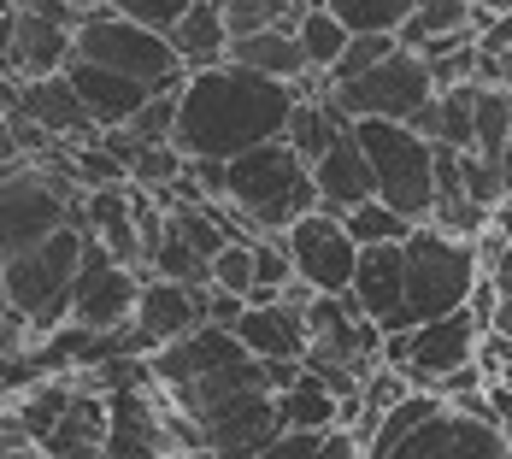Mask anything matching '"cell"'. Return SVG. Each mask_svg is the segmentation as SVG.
I'll return each mask as SVG.
<instances>
[{"label": "cell", "instance_id": "6da1fadb", "mask_svg": "<svg viewBox=\"0 0 512 459\" xmlns=\"http://www.w3.org/2000/svg\"><path fill=\"white\" fill-rule=\"evenodd\" d=\"M295 83L259 77L248 65H212L189 71L183 95H177V148L189 159H242V153L283 142L289 118H295Z\"/></svg>", "mask_w": 512, "mask_h": 459}, {"label": "cell", "instance_id": "7a4b0ae2", "mask_svg": "<svg viewBox=\"0 0 512 459\" xmlns=\"http://www.w3.org/2000/svg\"><path fill=\"white\" fill-rule=\"evenodd\" d=\"M230 206L248 212L254 230H295L307 212H318V177L289 142L230 159Z\"/></svg>", "mask_w": 512, "mask_h": 459}, {"label": "cell", "instance_id": "3957f363", "mask_svg": "<svg viewBox=\"0 0 512 459\" xmlns=\"http://www.w3.org/2000/svg\"><path fill=\"white\" fill-rule=\"evenodd\" d=\"M77 271H83V230H59L42 248H24V254H0L6 306L24 312L36 324V336H53L59 324H71Z\"/></svg>", "mask_w": 512, "mask_h": 459}, {"label": "cell", "instance_id": "277c9868", "mask_svg": "<svg viewBox=\"0 0 512 459\" xmlns=\"http://www.w3.org/2000/svg\"><path fill=\"white\" fill-rule=\"evenodd\" d=\"M354 136L371 159V171H377V201H389L412 224H430V212H436V142H424L412 124H395V118H354Z\"/></svg>", "mask_w": 512, "mask_h": 459}, {"label": "cell", "instance_id": "5b68a950", "mask_svg": "<svg viewBox=\"0 0 512 459\" xmlns=\"http://www.w3.org/2000/svg\"><path fill=\"white\" fill-rule=\"evenodd\" d=\"M477 277H483L477 242L448 236L436 224H418L407 236V318H412V330L430 324V318H448V312L471 306Z\"/></svg>", "mask_w": 512, "mask_h": 459}, {"label": "cell", "instance_id": "8992f818", "mask_svg": "<svg viewBox=\"0 0 512 459\" xmlns=\"http://www.w3.org/2000/svg\"><path fill=\"white\" fill-rule=\"evenodd\" d=\"M77 59L106 65V71H124V77H142L154 89H183L189 83V65H183V53L171 48V36L118 18L112 6H95L77 24Z\"/></svg>", "mask_w": 512, "mask_h": 459}, {"label": "cell", "instance_id": "52a82bcc", "mask_svg": "<svg viewBox=\"0 0 512 459\" xmlns=\"http://www.w3.org/2000/svg\"><path fill=\"white\" fill-rule=\"evenodd\" d=\"M436 95H442V89H436V77H430V59L412 53V48L389 53L377 71H365L354 83H336V89H330V101L342 106L348 118H395V124H412Z\"/></svg>", "mask_w": 512, "mask_h": 459}, {"label": "cell", "instance_id": "ba28073f", "mask_svg": "<svg viewBox=\"0 0 512 459\" xmlns=\"http://www.w3.org/2000/svg\"><path fill=\"white\" fill-rule=\"evenodd\" d=\"M142 271L136 265H118V254L106 248L95 230H83V271H77V306H71V324L83 330H130L136 324V306H142Z\"/></svg>", "mask_w": 512, "mask_h": 459}, {"label": "cell", "instance_id": "9c48e42d", "mask_svg": "<svg viewBox=\"0 0 512 459\" xmlns=\"http://www.w3.org/2000/svg\"><path fill=\"white\" fill-rule=\"evenodd\" d=\"M289 254H295V277L312 283L318 295H348L359 271V242L348 230V218L336 212H307L289 230Z\"/></svg>", "mask_w": 512, "mask_h": 459}, {"label": "cell", "instance_id": "30bf717a", "mask_svg": "<svg viewBox=\"0 0 512 459\" xmlns=\"http://www.w3.org/2000/svg\"><path fill=\"white\" fill-rule=\"evenodd\" d=\"M389 459H512V436L495 418H477L465 407H442Z\"/></svg>", "mask_w": 512, "mask_h": 459}, {"label": "cell", "instance_id": "8fae6325", "mask_svg": "<svg viewBox=\"0 0 512 459\" xmlns=\"http://www.w3.org/2000/svg\"><path fill=\"white\" fill-rule=\"evenodd\" d=\"M477 342H483V324L477 312L460 306L448 318H430L412 330V359L401 365L412 389H442V377H454L465 365H477Z\"/></svg>", "mask_w": 512, "mask_h": 459}, {"label": "cell", "instance_id": "7c38bea8", "mask_svg": "<svg viewBox=\"0 0 512 459\" xmlns=\"http://www.w3.org/2000/svg\"><path fill=\"white\" fill-rule=\"evenodd\" d=\"M201 324H206V289L171 283V277H148L142 283V306H136V324H130V342H136L142 359H154L159 348L183 342Z\"/></svg>", "mask_w": 512, "mask_h": 459}, {"label": "cell", "instance_id": "4fadbf2b", "mask_svg": "<svg viewBox=\"0 0 512 459\" xmlns=\"http://www.w3.org/2000/svg\"><path fill=\"white\" fill-rule=\"evenodd\" d=\"M77 59V30L36 18L24 6H6V77L12 83H36V77H59Z\"/></svg>", "mask_w": 512, "mask_h": 459}, {"label": "cell", "instance_id": "5bb4252c", "mask_svg": "<svg viewBox=\"0 0 512 459\" xmlns=\"http://www.w3.org/2000/svg\"><path fill=\"white\" fill-rule=\"evenodd\" d=\"M6 106H18L24 118H36L53 142H65V148L101 142V124H95V112L83 106L77 83H71L65 71H59V77H36V83H12Z\"/></svg>", "mask_w": 512, "mask_h": 459}, {"label": "cell", "instance_id": "9a60e30c", "mask_svg": "<svg viewBox=\"0 0 512 459\" xmlns=\"http://www.w3.org/2000/svg\"><path fill=\"white\" fill-rule=\"evenodd\" d=\"M348 295L383 330H412V318H407V242L359 248V271H354V289Z\"/></svg>", "mask_w": 512, "mask_h": 459}, {"label": "cell", "instance_id": "2e32d148", "mask_svg": "<svg viewBox=\"0 0 512 459\" xmlns=\"http://www.w3.org/2000/svg\"><path fill=\"white\" fill-rule=\"evenodd\" d=\"M236 359H248L242 336H236V330H224V324H201V330H189L183 342L159 348L148 365H154L159 389H189V383H201V377L224 371V365H236Z\"/></svg>", "mask_w": 512, "mask_h": 459}, {"label": "cell", "instance_id": "e0dca14e", "mask_svg": "<svg viewBox=\"0 0 512 459\" xmlns=\"http://www.w3.org/2000/svg\"><path fill=\"white\" fill-rule=\"evenodd\" d=\"M65 77L77 83V95H83V106L95 112V124H101V130H124V124L154 101V95H177V89H154V83H142V77L106 71V65H89V59H71V65H65Z\"/></svg>", "mask_w": 512, "mask_h": 459}, {"label": "cell", "instance_id": "ac0fdd59", "mask_svg": "<svg viewBox=\"0 0 512 459\" xmlns=\"http://www.w3.org/2000/svg\"><path fill=\"white\" fill-rule=\"evenodd\" d=\"M312 177H318V212L348 218L354 206L377 201V171H371V159H365V148H359L354 130L336 136V148L312 165Z\"/></svg>", "mask_w": 512, "mask_h": 459}, {"label": "cell", "instance_id": "d6986e66", "mask_svg": "<svg viewBox=\"0 0 512 459\" xmlns=\"http://www.w3.org/2000/svg\"><path fill=\"white\" fill-rule=\"evenodd\" d=\"M242 348L254 359H307L312 354V330H307V312L289 301H271V306H248L242 324H236Z\"/></svg>", "mask_w": 512, "mask_h": 459}, {"label": "cell", "instance_id": "ffe728a7", "mask_svg": "<svg viewBox=\"0 0 512 459\" xmlns=\"http://www.w3.org/2000/svg\"><path fill=\"white\" fill-rule=\"evenodd\" d=\"M477 95L483 83H460V89H442L436 101L412 118V130L436 148H460V153H477Z\"/></svg>", "mask_w": 512, "mask_h": 459}, {"label": "cell", "instance_id": "44dd1931", "mask_svg": "<svg viewBox=\"0 0 512 459\" xmlns=\"http://www.w3.org/2000/svg\"><path fill=\"white\" fill-rule=\"evenodd\" d=\"M230 65H248L259 77H277V83H301L312 71L307 48H301V30H259L230 42Z\"/></svg>", "mask_w": 512, "mask_h": 459}, {"label": "cell", "instance_id": "7402d4cb", "mask_svg": "<svg viewBox=\"0 0 512 459\" xmlns=\"http://www.w3.org/2000/svg\"><path fill=\"white\" fill-rule=\"evenodd\" d=\"M77 377H42L36 389H24V395H12L6 401V424L12 430H24L30 442H48L53 430H59V418L71 412V401H77Z\"/></svg>", "mask_w": 512, "mask_h": 459}, {"label": "cell", "instance_id": "603a6c76", "mask_svg": "<svg viewBox=\"0 0 512 459\" xmlns=\"http://www.w3.org/2000/svg\"><path fill=\"white\" fill-rule=\"evenodd\" d=\"M230 24H224V6L218 0H195V12L171 30V48L183 53L189 71H212V65H230Z\"/></svg>", "mask_w": 512, "mask_h": 459}, {"label": "cell", "instance_id": "cb8c5ba5", "mask_svg": "<svg viewBox=\"0 0 512 459\" xmlns=\"http://www.w3.org/2000/svg\"><path fill=\"white\" fill-rule=\"evenodd\" d=\"M342 130H354V118H348L342 106H336L330 95H324V101H301V106H295V118H289L283 142H289V148L301 153L307 165H318L324 153L336 148V136H342Z\"/></svg>", "mask_w": 512, "mask_h": 459}, {"label": "cell", "instance_id": "d4e9b609", "mask_svg": "<svg viewBox=\"0 0 512 459\" xmlns=\"http://www.w3.org/2000/svg\"><path fill=\"white\" fill-rule=\"evenodd\" d=\"M442 407H448V401H442L436 389H412L395 412H383V418H377V430L365 436V459H389L401 442H407V436H418V430H424V424H430Z\"/></svg>", "mask_w": 512, "mask_h": 459}, {"label": "cell", "instance_id": "484cf974", "mask_svg": "<svg viewBox=\"0 0 512 459\" xmlns=\"http://www.w3.org/2000/svg\"><path fill=\"white\" fill-rule=\"evenodd\" d=\"M277 412H283V430H336V424H342V401H336L312 371L295 389L277 395Z\"/></svg>", "mask_w": 512, "mask_h": 459}, {"label": "cell", "instance_id": "4316f807", "mask_svg": "<svg viewBox=\"0 0 512 459\" xmlns=\"http://www.w3.org/2000/svg\"><path fill=\"white\" fill-rule=\"evenodd\" d=\"M348 42H354V30H348L330 6H312V12H301V48H307L312 71H336V59L348 53Z\"/></svg>", "mask_w": 512, "mask_h": 459}, {"label": "cell", "instance_id": "83f0119b", "mask_svg": "<svg viewBox=\"0 0 512 459\" xmlns=\"http://www.w3.org/2000/svg\"><path fill=\"white\" fill-rule=\"evenodd\" d=\"M348 230H354L359 248H383V242H407L418 224H412V218H401L389 201H365V206H354V212H348Z\"/></svg>", "mask_w": 512, "mask_h": 459}, {"label": "cell", "instance_id": "f1b7e54d", "mask_svg": "<svg viewBox=\"0 0 512 459\" xmlns=\"http://www.w3.org/2000/svg\"><path fill=\"white\" fill-rule=\"evenodd\" d=\"M389 53H401V36L395 30H354V42H348V53L336 59V83H354V77H365V71H377Z\"/></svg>", "mask_w": 512, "mask_h": 459}, {"label": "cell", "instance_id": "f546056e", "mask_svg": "<svg viewBox=\"0 0 512 459\" xmlns=\"http://www.w3.org/2000/svg\"><path fill=\"white\" fill-rule=\"evenodd\" d=\"M330 12L348 30H401L418 12V0H330Z\"/></svg>", "mask_w": 512, "mask_h": 459}, {"label": "cell", "instance_id": "4dcf8cb0", "mask_svg": "<svg viewBox=\"0 0 512 459\" xmlns=\"http://www.w3.org/2000/svg\"><path fill=\"white\" fill-rule=\"evenodd\" d=\"M71 171H77L83 189H130V165L106 148V142H83V148H71Z\"/></svg>", "mask_w": 512, "mask_h": 459}, {"label": "cell", "instance_id": "1f68e13d", "mask_svg": "<svg viewBox=\"0 0 512 459\" xmlns=\"http://www.w3.org/2000/svg\"><path fill=\"white\" fill-rule=\"evenodd\" d=\"M118 18H130V24H142V30H159V36H171L189 12H195V0H106Z\"/></svg>", "mask_w": 512, "mask_h": 459}, {"label": "cell", "instance_id": "d6a6232c", "mask_svg": "<svg viewBox=\"0 0 512 459\" xmlns=\"http://www.w3.org/2000/svg\"><path fill=\"white\" fill-rule=\"evenodd\" d=\"M212 283L218 289H230V295H254L259 289V265H254V242H230L224 254L212 259Z\"/></svg>", "mask_w": 512, "mask_h": 459}, {"label": "cell", "instance_id": "836d02e7", "mask_svg": "<svg viewBox=\"0 0 512 459\" xmlns=\"http://www.w3.org/2000/svg\"><path fill=\"white\" fill-rule=\"evenodd\" d=\"M177 95H183V89H177ZM177 95H154V101L142 106V112H136L124 130H130L142 148H154V142H171V136H177Z\"/></svg>", "mask_w": 512, "mask_h": 459}, {"label": "cell", "instance_id": "e575fe53", "mask_svg": "<svg viewBox=\"0 0 512 459\" xmlns=\"http://www.w3.org/2000/svg\"><path fill=\"white\" fill-rule=\"evenodd\" d=\"M324 436H330V430H283L259 459H318L324 454Z\"/></svg>", "mask_w": 512, "mask_h": 459}, {"label": "cell", "instance_id": "d590c367", "mask_svg": "<svg viewBox=\"0 0 512 459\" xmlns=\"http://www.w3.org/2000/svg\"><path fill=\"white\" fill-rule=\"evenodd\" d=\"M242 312H248V301H242V295H230V289L206 283V324H224V330H236V324H242Z\"/></svg>", "mask_w": 512, "mask_h": 459}, {"label": "cell", "instance_id": "8d00e7d4", "mask_svg": "<svg viewBox=\"0 0 512 459\" xmlns=\"http://www.w3.org/2000/svg\"><path fill=\"white\" fill-rule=\"evenodd\" d=\"M477 48H483V53H495V59H501V53H512V12L489 18V24L477 30Z\"/></svg>", "mask_w": 512, "mask_h": 459}, {"label": "cell", "instance_id": "74e56055", "mask_svg": "<svg viewBox=\"0 0 512 459\" xmlns=\"http://www.w3.org/2000/svg\"><path fill=\"white\" fill-rule=\"evenodd\" d=\"M489 407H495V424L512 436V383H501V377L489 383Z\"/></svg>", "mask_w": 512, "mask_h": 459}, {"label": "cell", "instance_id": "f35d334b", "mask_svg": "<svg viewBox=\"0 0 512 459\" xmlns=\"http://www.w3.org/2000/svg\"><path fill=\"white\" fill-rule=\"evenodd\" d=\"M489 330H495V336H507V342H512V295L501 301V312H495V324H489Z\"/></svg>", "mask_w": 512, "mask_h": 459}, {"label": "cell", "instance_id": "ab89813d", "mask_svg": "<svg viewBox=\"0 0 512 459\" xmlns=\"http://www.w3.org/2000/svg\"><path fill=\"white\" fill-rule=\"evenodd\" d=\"M477 12L483 18H501V12H512V0H477Z\"/></svg>", "mask_w": 512, "mask_h": 459}, {"label": "cell", "instance_id": "60d3db41", "mask_svg": "<svg viewBox=\"0 0 512 459\" xmlns=\"http://www.w3.org/2000/svg\"><path fill=\"white\" fill-rule=\"evenodd\" d=\"M295 6H301V12H312V6H330V0H295Z\"/></svg>", "mask_w": 512, "mask_h": 459}, {"label": "cell", "instance_id": "b9f144b4", "mask_svg": "<svg viewBox=\"0 0 512 459\" xmlns=\"http://www.w3.org/2000/svg\"><path fill=\"white\" fill-rule=\"evenodd\" d=\"M77 6H89V12H95V6H106V0H77Z\"/></svg>", "mask_w": 512, "mask_h": 459}]
</instances>
